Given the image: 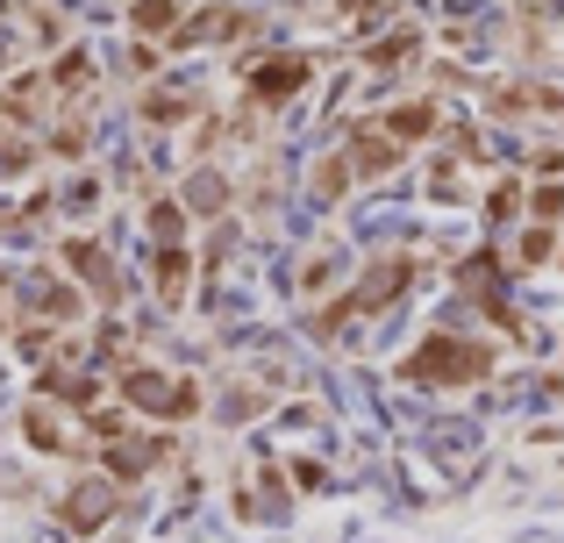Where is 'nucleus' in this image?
I'll list each match as a JSON object with an SVG mask.
<instances>
[{
	"label": "nucleus",
	"mask_w": 564,
	"mask_h": 543,
	"mask_svg": "<svg viewBox=\"0 0 564 543\" xmlns=\"http://www.w3.org/2000/svg\"><path fill=\"white\" fill-rule=\"evenodd\" d=\"M379 129L400 143V151H408V143H422L429 129H436V108H429V100H408V108H386V115H379Z\"/></svg>",
	"instance_id": "9d476101"
},
{
	"label": "nucleus",
	"mask_w": 564,
	"mask_h": 543,
	"mask_svg": "<svg viewBox=\"0 0 564 543\" xmlns=\"http://www.w3.org/2000/svg\"><path fill=\"white\" fill-rule=\"evenodd\" d=\"M115 515V479H79V487L65 493V508H57V522H65V530H100V522Z\"/></svg>",
	"instance_id": "39448f33"
},
{
	"label": "nucleus",
	"mask_w": 564,
	"mask_h": 543,
	"mask_svg": "<svg viewBox=\"0 0 564 543\" xmlns=\"http://www.w3.org/2000/svg\"><path fill=\"white\" fill-rule=\"evenodd\" d=\"M414 51H422V36H414V29H393V36H379L372 51H365V65H372V72H393V65H408Z\"/></svg>",
	"instance_id": "2eb2a0df"
},
{
	"label": "nucleus",
	"mask_w": 564,
	"mask_h": 543,
	"mask_svg": "<svg viewBox=\"0 0 564 543\" xmlns=\"http://www.w3.org/2000/svg\"><path fill=\"white\" fill-rule=\"evenodd\" d=\"M22 430H29V444H36V450H65V458H72V450H86V430H79L72 415H51V401L29 408Z\"/></svg>",
	"instance_id": "0eeeda50"
},
{
	"label": "nucleus",
	"mask_w": 564,
	"mask_h": 543,
	"mask_svg": "<svg viewBox=\"0 0 564 543\" xmlns=\"http://www.w3.org/2000/svg\"><path fill=\"white\" fill-rule=\"evenodd\" d=\"M29 315H43V322H79V293L72 286H57V279H29Z\"/></svg>",
	"instance_id": "1a4fd4ad"
},
{
	"label": "nucleus",
	"mask_w": 564,
	"mask_h": 543,
	"mask_svg": "<svg viewBox=\"0 0 564 543\" xmlns=\"http://www.w3.org/2000/svg\"><path fill=\"white\" fill-rule=\"evenodd\" d=\"M186 200H193V208H221V180H215V172H200V180L186 186Z\"/></svg>",
	"instance_id": "412c9836"
},
{
	"label": "nucleus",
	"mask_w": 564,
	"mask_h": 543,
	"mask_svg": "<svg viewBox=\"0 0 564 543\" xmlns=\"http://www.w3.org/2000/svg\"><path fill=\"white\" fill-rule=\"evenodd\" d=\"M158 458H165V444H115V450H108V465H115V473H122V479L151 473Z\"/></svg>",
	"instance_id": "f3484780"
},
{
	"label": "nucleus",
	"mask_w": 564,
	"mask_h": 543,
	"mask_svg": "<svg viewBox=\"0 0 564 543\" xmlns=\"http://www.w3.org/2000/svg\"><path fill=\"white\" fill-rule=\"evenodd\" d=\"M151 229H158V243H165V251H172V243H186V208H180V200H158V208H151Z\"/></svg>",
	"instance_id": "a211bd4d"
},
{
	"label": "nucleus",
	"mask_w": 564,
	"mask_h": 543,
	"mask_svg": "<svg viewBox=\"0 0 564 543\" xmlns=\"http://www.w3.org/2000/svg\"><path fill=\"white\" fill-rule=\"evenodd\" d=\"M551 258V229H529L522 243H514V265H543Z\"/></svg>",
	"instance_id": "aec40b11"
},
{
	"label": "nucleus",
	"mask_w": 564,
	"mask_h": 543,
	"mask_svg": "<svg viewBox=\"0 0 564 543\" xmlns=\"http://www.w3.org/2000/svg\"><path fill=\"white\" fill-rule=\"evenodd\" d=\"M494 372V350L471 344V336H429L422 350H408V365H400V379H414V387H471V379Z\"/></svg>",
	"instance_id": "f257e3e1"
},
{
	"label": "nucleus",
	"mask_w": 564,
	"mask_h": 543,
	"mask_svg": "<svg viewBox=\"0 0 564 543\" xmlns=\"http://www.w3.org/2000/svg\"><path fill=\"white\" fill-rule=\"evenodd\" d=\"M122 401H129V408H143V415H158V422H186V415H200V387H193V379L158 372V365H129V372H122Z\"/></svg>",
	"instance_id": "f03ea898"
},
{
	"label": "nucleus",
	"mask_w": 564,
	"mask_h": 543,
	"mask_svg": "<svg viewBox=\"0 0 564 543\" xmlns=\"http://www.w3.org/2000/svg\"><path fill=\"white\" fill-rule=\"evenodd\" d=\"M307 57L301 51H286V57H258V65H243V86H250V100H264V108H279V100H293L307 86Z\"/></svg>",
	"instance_id": "20e7f679"
},
{
	"label": "nucleus",
	"mask_w": 564,
	"mask_h": 543,
	"mask_svg": "<svg viewBox=\"0 0 564 543\" xmlns=\"http://www.w3.org/2000/svg\"><path fill=\"white\" fill-rule=\"evenodd\" d=\"M86 86H94V57H86V51H65L51 65V94H86Z\"/></svg>",
	"instance_id": "dca6fc26"
},
{
	"label": "nucleus",
	"mask_w": 564,
	"mask_h": 543,
	"mask_svg": "<svg viewBox=\"0 0 564 543\" xmlns=\"http://www.w3.org/2000/svg\"><path fill=\"white\" fill-rule=\"evenodd\" d=\"M129 22H137L143 36H165V29L180 36V29H186V14H180V0H137V8H129Z\"/></svg>",
	"instance_id": "ddd939ff"
},
{
	"label": "nucleus",
	"mask_w": 564,
	"mask_h": 543,
	"mask_svg": "<svg viewBox=\"0 0 564 543\" xmlns=\"http://www.w3.org/2000/svg\"><path fill=\"white\" fill-rule=\"evenodd\" d=\"M65 265L86 279V286L100 293V301H115V293H122V272H115V258L100 251L94 237H65Z\"/></svg>",
	"instance_id": "423d86ee"
},
{
	"label": "nucleus",
	"mask_w": 564,
	"mask_h": 543,
	"mask_svg": "<svg viewBox=\"0 0 564 543\" xmlns=\"http://www.w3.org/2000/svg\"><path fill=\"white\" fill-rule=\"evenodd\" d=\"M129 72H137V79H151V72H158V51H151V43H137V51H129Z\"/></svg>",
	"instance_id": "b1692460"
},
{
	"label": "nucleus",
	"mask_w": 564,
	"mask_h": 543,
	"mask_svg": "<svg viewBox=\"0 0 564 543\" xmlns=\"http://www.w3.org/2000/svg\"><path fill=\"white\" fill-rule=\"evenodd\" d=\"M336 186H350V158H329V165H322V186H315V194H322V200H329V194H336Z\"/></svg>",
	"instance_id": "4be33fe9"
},
{
	"label": "nucleus",
	"mask_w": 564,
	"mask_h": 543,
	"mask_svg": "<svg viewBox=\"0 0 564 543\" xmlns=\"http://www.w3.org/2000/svg\"><path fill=\"white\" fill-rule=\"evenodd\" d=\"M243 29H250V14H236V8H215V14H193V22H186L172 43H215V36H243Z\"/></svg>",
	"instance_id": "9b49d317"
},
{
	"label": "nucleus",
	"mask_w": 564,
	"mask_h": 543,
	"mask_svg": "<svg viewBox=\"0 0 564 543\" xmlns=\"http://www.w3.org/2000/svg\"><path fill=\"white\" fill-rule=\"evenodd\" d=\"M43 86H51V72H22V79L0 94V115H8V122H29V115H36V100H43Z\"/></svg>",
	"instance_id": "f8f14e48"
},
{
	"label": "nucleus",
	"mask_w": 564,
	"mask_h": 543,
	"mask_svg": "<svg viewBox=\"0 0 564 543\" xmlns=\"http://www.w3.org/2000/svg\"><path fill=\"white\" fill-rule=\"evenodd\" d=\"M186 272H193L186 243H172V251H158V293H165V307H180V301H186Z\"/></svg>",
	"instance_id": "4468645a"
},
{
	"label": "nucleus",
	"mask_w": 564,
	"mask_h": 543,
	"mask_svg": "<svg viewBox=\"0 0 564 543\" xmlns=\"http://www.w3.org/2000/svg\"><path fill=\"white\" fill-rule=\"evenodd\" d=\"M350 165H358V172H393L400 165V143L393 137H386V129H350Z\"/></svg>",
	"instance_id": "6e6552de"
},
{
	"label": "nucleus",
	"mask_w": 564,
	"mask_h": 543,
	"mask_svg": "<svg viewBox=\"0 0 564 543\" xmlns=\"http://www.w3.org/2000/svg\"><path fill=\"white\" fill-rule=\"evenodd\" d=\"M536 215H543V222L564 215V186H536Z\"/></svg>",
	"instance_id": "5701e85b"
},
{
	"label": "nucleus",
	"mask_w": 564,
	"mask_h": 543,
	"mask_svg": "<svg viewBox=\"0 0 564 543\" xmlns=\"http://www.w3.org/2000/svg\"><path fill=\"white\" fill-rule=\"evenodd\" d=\"M408 279H414V258H400V251H386L372 272L358 279V293L350 301H336L329 307V322H344V315H372V307H393L400 293H408Z\"/></svg>",
	"instance_id": "7ed1b4c3"
},
{
	"label": "nucleus",
	"mask_w": 564,
	"mask_h": 543,
	"mask_svg": "<svg viewBox=\"0 0 564 543\" xmlns=\"http://www.w3.org/2000/svg\"><path fill=\"white\" fill-rule=\"evenodd\" d=\"M0 293H8V286H0ZM0 307H8V301H0Z\"/></svg>",
	"instance_id": "393cba45"
},
{
	"label": "nucleus",
	"mask_w": 564,
	"mask_h": 543,
	"mask_svg": "<svg viewBox=\"0 0 564 543\" xmlns=\"http://www.w3.org/2000/svg\"><path fill=\"white\" fill-rule=\"evenodd\" d=\"M186 108H193L186 94H151V100H143V115H151V122H180Z\"/></svg>",
	"instance_id": "6ab92c4d"
}]
</instances>
